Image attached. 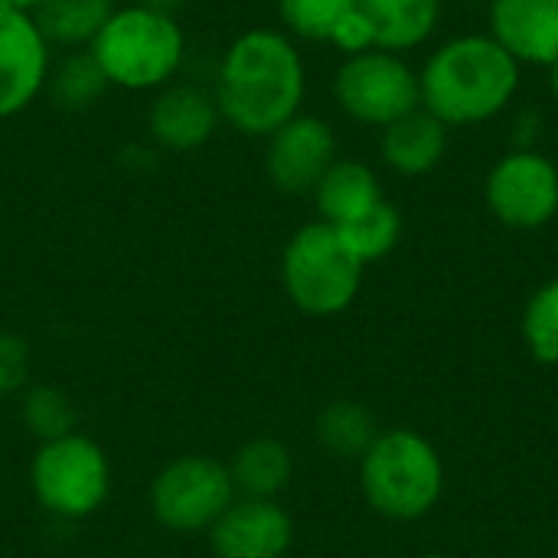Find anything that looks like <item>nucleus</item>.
I'll return each mask as SVG.
<instances>
[{"label": "nucleus", "instance_id": "31", "mask_svg": "<svg viewBox=\"0 0 558 558\" xmlns=\"http://www.w3.org/2000/svg\"><path fill=\"white\" fill-rule=\"evenodd\" d=\"M481 3H490V0H481Z\"/></svg>", "mask_w": 558, "mask_h": 558}, {"label": "nucleus", "instance_id": "6", "mask_svg": "<svg viewBox=\"0 0 558 558\" xmlns=\"http://www.w3.org/2000/svg\"><path fill=\"white\" fill-rule=\"evenodd\" d=\"M29 487L46 513L85 520L98 513L111 494L108 454L78 432L43 441L29 464Z\"/></svg>", "mask_w": 558, "mask_h": 558}, {"label": "nucleus", "instance_id": "2", "mask_svg": "<svg viewBox=\"0 0 558 558\" xmlns=\"http://www.w3.org/2000/svg\"><path fill=\"white\" fill-rule=\"evenodd\" d=\"M523 82V65L490 36L464 33L432 49L418 69L422 108L448 131L500 118Z\"/></svg>", "mask_w": 558, "mask_h": 558}, {"label": "nucleus", "instance_id": "20", "mask_svg": "<svg viewBox=\"0 0 558 558\" xmlns=\"http://www.w3.org/2000/svg\"><path fill=\"white\" fill-rule=\"evenodd\" d=\"M114 10V0H43L33 10V20L46 43L92 46Z\"/></svg>", "mask_w": 558, "mask_h": 558}, {"label": "nucleus", "instance_id": "16", "mask_svg": "<svg viewBox=\"0 0 558 558\" xmlns=\"http://www.w3.org/2000/svg\"><path fill=\"white\" fill-rule=\"evenodd\" d=\"M373 46L405 56L425 46L441 23V0H360Z\"/></svg>", "mask_w": 558, "mask_h": 558}, {"label": "nucleus", "instance_id": "17", "mask_svg": "<svg viewBox=\"0 0 558 558\" xmlns=\"http://www.w3.org/2000/svg\"><path fill=\"white\" fill-rule=\"evenodd\" d=\"M379 199H386L383 183H379L376 170L366 167L363 160L337 157L314 186V206H317L320 222H330L337 229L360 219L363 213H369Z\"/></svg>", "mask_w": 558, "mask_h": 558}, {"label": "nucleus", "instance_id": "28", "mask_svg": "<svg viewBox=\"0 0 558 558\" xmlns=\"http://www.w3.org/2000/svg\"><path fill=\"white\" fill-rule=\"evenodd\" d=\"M546 72H549V75H546V82H549V95H553V101H558V62L556 65H549Z\"/></svg>", "mask_w": 558, "mask_h": 558}, {"label": "nucleus", "instance_id": "18", "mask_svg": "<svg viewBox=\"0 0 558 558\" xmlns=\"http://www.w3.org/2000/svg\"><path fill=\"white\" fill-rule=\"evenodd\" d=\"M229 474H232V484H235V494L239 497H248V500H278L291 477H294V458H291V448L278 438H252L245 441L232 461H229Z\"/></svg>", "mask_w": 558, "mask_h": 558}, {"label": "nucleus", "instance_id": "11", "mask_svg": "<svg viewBox=\"0 0 558 558\" xmlns=\"http://www.w3.org/2000/svg\"><path fill=\"white\" fill-rule=\"evenodd\" d=\"M49 78V43L33 13L0 0V121L20 114Z\"/></svg>", "mask_w": 558, "mask_h": 558}, {"label": "nucleus", "instance_id": "21", "mask_svg": "<svg viewBox=\"0 0 558 558\" xmlns=\"http://www.w3.org/2000/svg\"><path fill=\"white\" fill-rule=\"evenodd\" d=\"M337 232L343 235L347 248L363 265H373V262H383L396 252V245L402 239V213L389 199H379L369 213L340 226Z\"/></svg>", "mask_w": 558, "mask_h": 558}, {"label": "nucleus", "instance_id": "8", "mask_svg": "<svg viewBox=\"0 0 558 558\" xmlns=\"http://www.w3.org/2000/svg\"><path fill=\"white\" fill-rule=\"evenodd\" d=\"M235 497L229 464L206 454H183L157 471L150 513L170 533H206Z\"/></svg>", "mask_w": 558, "mask_h": 558}, {"label": "nucleus", "instance_id": "30", "mask_svg": "<svg viewBox=\"0 0 558 558\" xmlns=\"http://www.w3.org/2000/svg\"><path fill=\"white\" fill-rule=\"evenodd\" d=\"M418 558H451V556H445V553H428V556H418Z\"/></svg>", "mask_w": 558, "mask_h": 558}, {"label": "nucleus", "instance_id": "19", "mask_svg": "<svg viewBox=\"0 0 558 558\" xmlns=\"http://www.w3.org/2000/svg\"><path fill=\"white\" fill-rule=\"evenodd\" d=\"M314 435H317V445L330 458L360 461L379 438V422L363 402L337 399L327 409H320V415L314 422Z\"/></svg>", "mask_w": 558, "mask_h": 558}, {"label": "nucleus", "instance_id": "29", "mask_svg": "<svg viewBox=\"0 0 558 558\" xmlns=\"http://www.w3.org/2000/svg\"><path fill=\"white\" fill-rule=\"evenodd\" d=\"M3 3H10V7H16V10H26V13H33L43 0H3Z\"/></svg>", "mask_w": 558, "mask_h": 558}, {"label": "nucleus", "instance_id": "3", "mask_svg": "<svg viewBox=\"0 0 558 558\" xmlns=\"http://www.w3.org/2000/svg\"><path fill=\"white\" fill-rule=\"evenodd\" d=\"M356 464L363 500L383 520H425L445 494V461L415 428L379 432L373 448Z\"/></svg>", "mask_w": 558, "mask_h": 558}, {"label": "nucleus", "instance_id": "1", "mask_svg": "<svg viewBox=\"0 0 558 558\" xmlns=\"http://www.w3.org/2000/svg\"><path fill=\"white\" fill-rule=\"evenodd\" d=\"M307 72L301 49L278 29H248L222 56L216 105L222 121L248 137H268L301 114Z\"/></svg>", "mask_w": 558, "mask_h": 558}, {"label": "nucleus", "instance_id": "15", "mask_svg": "<svg viewBox=\"0 0 558 558\" xmlns=\"http://www.w3.org/2000/svg\"><path fill=\"white\" fill-rule=\"evenodd\" d=\"M379 150L392 173L425 177L448 154V128L425 108H415L405 118L392 121L389 128H383Z\"/></svg>", "mask_w": 558, "mask_h": 558}, {"label": "nucleus", "instance_id": "22", "mask_svg": "<svg viewBox=\"0 0 558 558\" xmlns=\"http://www.w3.org/2000/svg\"><path fill=\"white\" fill-rule=\"evenodd\" d=\"M360 0H278V16L291 36L311 43H333Z\"/></svg>", "mask_w": 558, "mask_h": 558}, {"label": "nucleus", "instance_id": "5", "mask_svg": "<svg viewBox=\"0 0 558 558\" xmlns=\"http://www.w3.org/2000/svg\"><path fill=\"white\" fill-rule=\"evenodd\" d=\"M366 265L347 248L330 222L301 226L281 255V284L288 301L307 317H337L360 298Z\"/></svg>", "mask_w": 558, "mask_h": 558}, {"label": "nucleus", "instance_id": "26", "mask_svg": "<svg viewBox=\"0 0 558 558\" xmlns=\"http://www.w3.org/2000/svg\"><path fill=\"white\" fill-rule=\"evenodd\" d=\"M29 376V347L13 337L0 333V396H13L26 386Z\"/></svg>", "mask_w": 558, "mask_h": 558}, {"label": "nucleus", "instance_id": "7", "mask_svg": "<svg viewBox=\"0 0 558 558\" xmlns=\"http://www.w3.org/2000/svg\"><path fill=\"white\" fill-rule=\"evenodd\" d=\"M333 98L347 118L383 131L422 108L418 72L399 52L366 49L340 62L333 75Z\"/></svg>", "mask_w": 558, "mask_h": 558}, {"label": "nucleus", "instance_id": "12", "mask_svg": "<svg viewBox=\"0 0 558 558\" xmlns=\"http://www.w3.org/2000/svg\"><path fill=\"white\" fill-rule=\"evenodd\" d=\"M294 543V520L278 500L235 497L209 526L216 558H284Z\"/></svg>", "mask_w": 558, "mask_h": 558}, {"label": "nucleus", "instance_id": "13", "mask_svg": "<svg viewBox=\"0 0 558 558\" xmlns=\"http://www.w3.org/2000/svg\"><path fill=\"white\" fill-rule=\"evenodd\" d=\"M490 36L520 62L549 69L558 62V0H490Z\"/></svg>", "mask_w": 558, "mask_h": 558}, {"label": "nucleus", "instance_id": "10", "mask_svg": "<svg viewBox=\"0 0 558 558\" xmlns=\"http://www.w3.org/2000/svg\"><path fill=\"white\" fill-rule=\"evenodd\" d=\"M337 160V134L317 114H294L275 134H268L265 170L268 180L291 196L314 193L317 180Z\"/></svg>", "mask_w": 558, "mask_h": 558}, {"label": "nucleus", "instance_id": "14", "mask_svg": "<svg viewBox=\"0 0 558 558\" xmlns=\"http://www.w3.org/2000/svg\"><path fill=\"white\" fill-rule=\"evenodd\" d=\"M219 121L222 114H219L216 95L186 82L163 88L147 111V128L154 141L177 154L203 147L216 134Z\"/></svg>", "mask_w": 558, "mask_h": 558}, {"label": "nucleus", "instance_id": "24", "mask_svg": "<svg viewBox=\"0 0 558 558\" xmlns=\"http://www.w3.org/2000/svg\"><path fill=\"white\" fill-rule=\"evenodd\" d=\"M20 415H23V425L29 428V435L39 438V445L65 438L78 425V412H75L69 392H62L59 386H33L23 396Z\"/></svg>", "mask_w": 558, "mask_h": 558}, {"label": "nucleus", "instance_id": "25", "mask_svg": "<svg viewBox=\"0 0 558 558\" xmlns=\"http://www.w3.org/2000/svg\"><path fill=\"white\" fill-rule=\"evenodd\" d=\"M108 88V78L105 72L98 69L95 56L85 49V52H72L56 72H52V98L69 108V111H82V108H92Z\"/></svg>", "mask_w": 558, "mask_h": 558}, {"label": "nucleus", "instance_id": "4", "mask_svg": "<svg viewBox=\"0 0 558 558\" xmlns=\"http://www.w3.org/2000/svg\"><path fill=\"white\" fill-rule=\"evenodd\" d=\"M88 52L105 72L108 85L147 92L167 85L186 56V36L170 13L147 7H118L101 33L92 39Z\"/></svg>", "mask_w": 558, "mask_h": 558}, {"label": "nucleus", "instance_id": "27", "mask_svg": "<svg viewBox=\"0 0 558 558\" xmlns=\"http://www.w3.org/2000/svg\"><path fill=\"white\" fill-rule=\"evenodd\" d=\"M137 7H147V10H157V13H170L177 16V10L186 3V0H134Z\"/></svg>", "mask_w": 558, "mask_h": 558}, {"label": "nucleus", "instance_id": "23", "mask_svg": "<svg viewBox=\"0 0 558 558\" xmlns=\"http://www.w3.org/2000/svg\"><path fill=\"white\" fill-rule=\"evenodd\" d=\"M520 333L536 363L558 366V278L539 284L530 294V301L523 307Z\"/></svg>", "mask_w": 558, "mask_h": 558}, {"label": "nucleus", "instance_id": "9", "mask_svg": "<svg viewBox=\"0 0 558 558\" xmlns=\"http://www.w3.org/2000/svg\"><path fill=\"white\" fill-rule=\"evenodd\" d=\"M490 216L517 232H536L558 216V167L536 147H510L484 180Z\"/></svg>", "mask_w": 558, "mask_h": 558}]
</instances>
